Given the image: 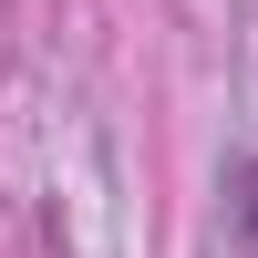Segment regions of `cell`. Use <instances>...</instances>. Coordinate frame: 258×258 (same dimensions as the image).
Wrapping results in <instances>:
<instances>
[{
	"label": "cell",
	"instance_id": "1",
	"mask_svg": "<svg viewBox=\"0 0 258 258\" xmlns=\"http://www.w3.org/2000/svg\"><path fill=\"white\" fill-rule=\"evenodd\" d=\"M227 238L258 258V155H238V165H227Z\"/></svg>",
	"mask_w": 258,
	"mask_h": 258
}]
</instances>
